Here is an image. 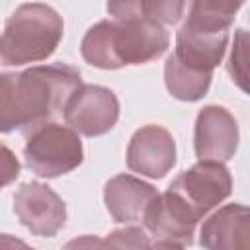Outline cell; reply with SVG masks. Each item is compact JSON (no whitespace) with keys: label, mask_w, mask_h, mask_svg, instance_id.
<instances>
[{"label":"cell","mask_w":250,"mask_h":250,"mask_svg":"<svg viewBox=\"0 0 250 250\" xmlns=\"http://www.w3.org/2000/svg\"><path fill=\"white\" fill-rule=\"evenodd\" d=\"M80 86V70L62 62L0 74V133L27 135L55 121Z\"/></svg>","instance_id":"cell-1"},{"label":"cell","mask_w":250,"mask_h":250,"mask_svg":"<svg viewBox=\"0 0 250 250\" xmlns=\"http://www.w3.org/2000/svg\"><path fill=\"white\" fill-rule=\"evenodd\" d=\"M168 31L146 18L102 20L92 25L80 43L82 59L104 70L145 64L166 53Z\"/></svg>","instance_id":"cell-2"},{"label":"cell","mask_w":250,"mask_h":250,"mask_svg":"<svg viewBox=\"0 0 250 250\" xmlns=\"http://www.w3.org/2000/svg\"><path fill=\"white\" fill-rule=\"evenodd\" d=\"M64 33L57 10L41 2L18 6L6 20L0 35V61L8 66L39 62L49 59Z\"/></svg>","instance_id":"cell-3"},{"label":"cell","mask_w":250,"mask_h":250,"mask_svg":"<svg viewBox=\"0 0 250 250\" xmlns=\"http://www.w3.org/2000/svg\"><path fill=\"white\" fill-rule=\"evenodd\" d=\"M25 137L27 143L23 146V160L25 166L39 178L64 176L78 168L84 160L82 141L68 125L49 121Z\"/></svg>","instance_id":"cell-4"},{"label":"cell","mask_w":250,"mask_h":250,"mask_svg":"<svg viewBox=\"0 0 250 250\" xmlns=\"http://www.w3.org/2000/svg\"><path fill=\"white\" fill-rule=\"evenodd\" d=\"M168 189L184 199L188 207L201 219L230 195L232 178L225 162L199 160L189 170L176 176Z\"/></svg>","instance_id":"cell-5"},{"label":"cell","mask_w":250,"mask_h":250,"mask_svg":"<svg viewBox=\"0 0 250 250\" xmlns=\"http://www.w3.org/2000/svg\"><path fill=\"white\" fill-rule=\"evenodd\" d=\"M143 221L154 236L150 246L186 248L193 242V232L199 217L172 189H166L152 199Z\"/></svg>","instance_id":"cell-6"},{"label":"cell","mask_w":250,"mask_h":250,"mask_svg":"<svg viewBox=\"0 0 250 250\" xmlns=\"http://www.w3.org/2000/svg\"><path fill=\"white\" fill-rule=\"evenodd\" d=\"M64 121L84 137H100L113 129L119 119L117 96L98 84H82L68 100Z\"/></svg>","instance_id":"cell-7"},{"label":"cell","mask_w":250,"mask_h":250,"mask_svg":"<svg viewBox=\"0 0 250 250\" xmlns=\"http://www.w3.org/2000/svg\"><path fill=\"white\" fill-rule=\"evenodd\" d=\"M14 213L35 236H55L66 221V205L45 184L27 182L14 193Z\"/></svg>","instance_id":"cell-8"},{"label":"cell","mask_w":250,"mask_h":250,"mask_svg":"<svg viewBox=\"0 0 250 250\" xmlns=\"http://www.w3.org/2000/svg\"><path fill=\"white\" fill-rule=\"evenodd\" d=\"M193 148L197 160L229 162L238 148V123L223 105H205L195 119Z\"/></svg>","instance_id":"cell-9"},{"label":"cell","mask_w":250,"mask_h":250,"mask_svg":"<svg viewBox=\"0 0 250 250\" xmlns=\"http://www.w3.org/2000/svg\"><path fill=\"white\" fill-rule=\"evenodd\" d=\"M176 164V143L168 129L145 125L135 131L127 146V166L131 172L160 180Z\"/></svg>","instance_id":"cell-10"},{"label":"cell","mask_w":250,"mask_h":250,"mask_svg":"<svg viewBox=\"0 0 250 250\" xmlns=\"http://www.w3.org/2000/svg\"><path fill=\"white\" fill-rule=\"evenodd\" d=\"M158 195L156 188L131 174L111 178L104 188V203L115 223L143 221L148 205Z\"/></svg>","instance_id":"cell-11"},{"label":"cell","mask_w":250,"mask_h":250,"mask_svg":"<svg viewBox=\"0 0 250 250\" xmlns=\"http://www.w3.org/2000/svg\"><path fill=\"white\" fill-rule=\"evenodd\" d=\"M250 213L246 205L229 203L209 215L199 230V244L211 250H246L250 240Z\"/></svg>","instance_id":"cell-12"},{"label":"cell","mask_w":250,"mask_h":250,"mask_svg":"<svg viewBox=\"0 0 250 250\" xmlns=\"http://www.w3.org/2000/svg\"><path fill=\"white\" fill-rule=\"evenodd\" d=\"M229 41V31H203L184 23L176 35L172 57L197 72H211L221 62Z\"/></svg>","instance_id":"cell-13"},{"label":"cell","mask_w":250,"mask_h":250,"mask_svg":"<svg viewBox=\"0 0 250 250\" xmlns=\"http://www.w3.org/2000/svg\"><path fill=\"white\" fill-rule=\"evenodd\" d=\"M211 72H197L193 68L184 66L172 55L164 62V84L168 92L182 102H197L201 100L211 86Z\"/></svg>","instance_id":"cell-14"},{"label":"cell","mask_w":250,"mask_h":250,"mask_svg":"<svg viewBox=\"0 0 250 250\" xmlns=\"http://www.w3.org/2000/svg\"><path fill=\"white\" fill-rule=\"evenodd\" d=\"M244 0H191L184 23L203 31H229Z\"/></svg>","instance_id":"cell-15"},{"label":"cell","mask_w":250,"mask_h":250,"mask_svg":"<svg viewBox=\"0 0 250 250\" xmlns=\"http://www.w3.org/2000/svg\"><path fill=\"white\" fill-rule=\"evenodd\" d=\"M143 18L160 25H174L182 20L186 0H141Z\"/></svg>","instance_id":"cell-16"},{"label":"cell","mask_w":250,"mask_h":250,"mask_svg":"<svg viewBox=\"0 0 250 250\" xmlns=\"http://www.w3.org/2000/svg\"><path fill=\"white\" fill-rule=\"evenodd\" d=\"M229 72L232 80L242 90H246V31L244 29H238L234 35V43L229 59Z\"/></svg>","instance_id":"cell-17"},{"label":"cell","mask_w":250,"mask_h":250,"mask_svg":"<svg viewBox=\"0 0 250 250\" xmlns=\"http://www.w3.org/2000/svg\"><path fill=\"white\" fill-rule=\"evenodd\" d=\"M104 244H111V246H127V248H148L150 240L146 238L145 230L139 227H127L121 230H113Z\"/></svg>","instance_id":"cell-18"},{"label":"cell","mask_w":250,"mask_h":250,"mask_svg":"<svg viewBox=\"0 0 250 250\" xmlns=\"http://www.w3.org/2000/svg\"><path fill=\"white\" fill-rule=\"evenodd\" d=\"M20 160L16 158V154L0 143V189L10 186L18 176H20Z\"/></svg>","instance_id":"cell-19"},{"label":"cell","mask_w":250,"mask_h":250,"mask_svg":"<svg viewBox=\"0 0 250 250\" xmlns=\"http://www.w3.org/2000/svg\"><path fill=\"white\" fill-rule=\"evenodd\" d=\"M105 8H107V14H109L113 20L143 18L141 0H107Z\"/></svg>","instance_id":"cell-20"}]
</instances>
